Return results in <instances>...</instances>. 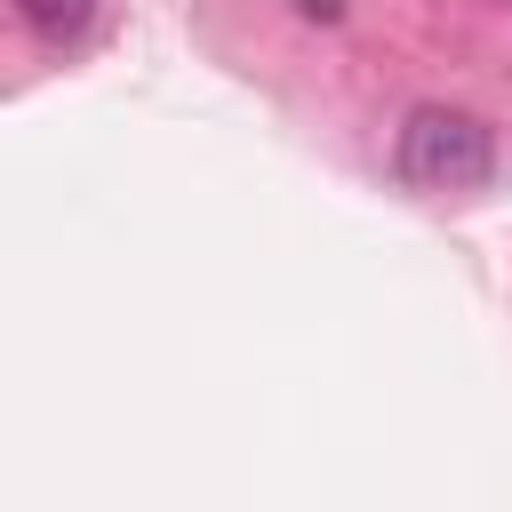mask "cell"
I'll return each mask as SVG.
<instances>
[{
    "label": "cell",
    "mask_w": 512,
    "mask_h": 512,
    "mask_svg": "<svg viewBox=\"0 0 512 512\" xmlns=\"http://www.w3.org/2000/svg\"><path fill=\"white\" fill-rule=\"evenodd\" d=\"M392 168L408 192H480L496 168V128L480 112H456V104H416L400 120Z\"/></svg>",
    "instance_id": "6da1fadb"
},
{
    "label": "cell",
    "mask_w": 512,
    "mask_h": 512,
    "mask_svg": "<svg viewBox=\"0 0 512 512\" xmlns=\"http://www.w3.org/2000/svg\"><path fill=\"white\" fill-rule=\"evenodd\" d=\"M16 16H24L40 40L64 48V40H80V32L96 24V0H16Z\"/></svg>",
    "instance_id": "7a4b0ae2"
},
{
    "label": "cell",
    "mask_w": 512,
    "mask_h": 512,
    "mask_svg": "<svg viewBox=\"0 0 512 512\" xmlns=\"http://www.w3.org/2000/svg\"><path fill=\"white\" fill-rule=\"evenodd\" d=\"M296 8H304V16H320V24H336V16H344V0H296Z\"/></svg>",
    "instance_id": "3957f363"
}]
</instances>
